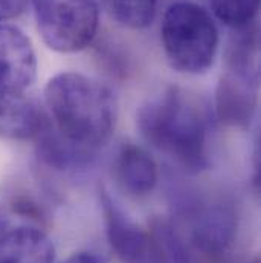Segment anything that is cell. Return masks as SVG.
<instances>
[{"instance_id":"cell-1","label":"cell","mask_w":261,"mask_h":263,"mask_svg":"<svg viewBox=\"0 0 261 263\" xmlns=\"http://www.w3.org/2000/svg\"><path fill=\"white\" fill-rule=\"evenodd\" d=\"M140 136L187 173L209 167L211 114L190 90L170 86L148 98L136 112Z\"/></svg>"},{"instance_id":"cell-2","label":"cell","mask_w":261,"mask_h":263,"mask_svg":"<svg viewBox=\"0 0 261 263\" xmlns=\"http://www.w3.org/2000/svg\"><path fill=\"white\" fill-rule=\"evenodd\" d=\"M43 95L51 124L72 144L98 153L110 139L118 103L104 83L79 72H62L46 83Z\"/></svg>"},{"instance_id":"cell-3","label":"cell","mask_w":261,"mask_h":263,"mask_svg":"<svg viewBox=\"0 0 261 263\" xmlns=\"http://www.w3.org/2000/svg\"><path fill=\"white\" fill-rule=\"evenodd\" d=\"M160 40L170 66L187 75L205 73L215 60L218 29L208 9L193 2L171 3L162 18Z\"/></svg>"},{"instance_id":"cell-4","label":"cell","mask_w":261,"mask_h":263,"mask_svg":"<svg viewBox=\"0 0 261 263\" xmlns=\"http://www.w3.org/2000/svg\"><path fill=\"white\" fill-rule=\"evenodd\" d=\"M197 263L223 256L237 233V211L223 200L182 197L170 220Z\"/></svg>"},{"instance_id":"cell-5","label":"cell","mask_w":261,"mask_h":263,"mask_svg":"<svg viewBox=\"0 0 261 263\" xmlns=\"http://www.w3.org/2000/svg\"><path fill=\"white\" fill-rule=\"evenodd\" d=\"M45 45L62 54L90 46L99 28L98 0H31Z\"/></svg>"},{"instance_id":"cell-6","label":"cell","mask_w":261,"mask_h":263,"mask_svg":"<svg viewBox=\"0 0 261 263\" xmlns=\"http://www.w3.org/2000/svg\"><path fill=\"white\" fill-rule=\"evenodd\" d=\"M106 234L110 248L123 263H168L151 230L147 231L109 195L99 190Z\"/></svg>"},{"instance_id":"cell-7","label":"cell","mask_w":261,"mask_h":263,"mask_svg":"<svg viewBox=\"0 0 261 263\" xmlns=\"http://www.w3.org/2000/svg\"><path fill=\"white\" fill-rule=\"evenodd\" d=\"M37 77V55L29 37L0 23V93H25Z\"/></svg>"},{"instance_id":"cell-8","label":"cell","mask_w":261,"mask_h":263,"mask_svg":"<svg viewBox=\"0 0 261 263\" xmlns=\"http://www.w3.org/2000/svg\"><path fill=\"white\" fill-rule=\"evenodd\" d=\"M257 86L225 72L215 87L214 117L226 127L248 129L257 114Z\"/></svg>"},{"instance_id":"cell-9","label":"cell","mask_w":261,"mask_h":263,"mask_svg":"<svg viewBox=\"0 0 261 263\" xmlns=\"http://www.w3.org/2000/svg\"><path fill=\"white\" fill-rule=\"evenodd\" d=\"M113 173L121 189L136 197L148 196L159 181V170L153 156L133 142H124L118 148Z\"/></svg>"},{"instance_id":"cell-10","label":"cell","mask_w":261,"mask_h":263,"mask_svg":"<svg viewBox=\"0 0 261 263\" xmlns=\"http://www.w3.org/2000/svg\"><path fill=\"white\" fill-rule=\"evenodd\" d=\"M35 153L42 165L63 173H76L87 170L95 158L96 152L81 148L63 138L49 121L35 136Z\"/></svg>"},{"instance_id":"cell-11","label":"cell","mask_w":261,"mask_h":263,"mask_svg":"<svg viewBox=\"0 0 261 263\" xmlns=\"http://www.w3.org/2000/svg\"><path fill=\"white\" fill-rule=\"evenodd\" d=\"M48 114L25 93H0V136L34 141L45 127Z\"/></svg>"},{"instance_id":"cell-12","label":"cell","mask_w":261,"mask_h":263,"mask_svg":"<svg viewBox=\"0 0 261 263\" xmlns=\"http://www.w3.org/2000/svg\"><path fill=\"white\" fill-rule=\"evenodd\" d=\"M0 263H55V247L38 228H9L0 240Z\"/></svg>"},{"instance_id":"cell-13","label":"cell","mask_w":261,"mask_h":263,"mask_svg":"<svg viewBox=\"0 0 261 263\" xmlns=\"http://www.w3.org/2000/svg\"><path fill=\"white\" fill-rule=\"evenodd\" d=\"M226 46L228 70L238 78L258 86L260 81V32L257 23L232 29Z\"/></svg>"},{"instance_id":"cell-14","label":"cell","mask_w":261,"mask_h":263,"mask_svg":"<svg viewBox=\"0 0 261 263\" xmlns=\"http://www.w3.org/2000/svg\"><path fill=\"white\" fill-rule=\"evenodd\" d=\"M109 15L129 29H144L156 17L157 0H101Z\"/></svg>"},{"instance_id":"cell-15","label":"cell","mask_w":261,"mask_h":263,"mask_svg":"<svg viewBox=\"0 0 261 263\" xmlns=\"http://www.w3.org/2000/svg\"><path fill=\"white\" fill-rule=\"evenodd\" d=\"M212 14L231 29L243 28L255 22L260 0H208Z\"/></svg>"},{"instance_id":"cell-16","label":"cell","mask_w":261,"mask_h":263,"mask_svg":"<svg viewBox=\"0 0 261 263\" xmlns=\"http://www.w3.org/2000/svg\"><path fill=\"white\" fill-rule=\"evenodd\" d=\"M11 208L14 213L31 219V220H37V222H43L46 219V211L42 206V203L31 196L29 193H14L11 197Z\"/></svg>"},{"instance_id":"cell-17","label":"cell","mask_w":261,"mask_h":263,"mask_svg":"<svg viewBox=\"0 0 261 263\" xmlns=\"http://www.w3.org/2000/svg\"><path fill=\"white\" fill-rule=\"evenodd\" d=\"M29 3L31 0H0V23L23 14Z\"/></svg>"},{"instance_id":"cell-18","label":"cell","mask_w":261,"mask_h":263,"mask_svg":"<svg viewBox=\"0 0 261 263\" xmlns=\"http://www.w3.org/2000/svg\"><path fill=\"white\" fill-rule=\"evenodd\" d=\"M65 263H103V260L90 251H79L72 254Z\"/></svg>"},{"instance_id":"cell-19","label":"cell","mask_w":261,"mask_h":263,"mask_svg":"<svg viewBox=\"0 0 261 263\" xmlns=\"http://www.w3.org/2000/svg\"><path fill=\"white\" fill-rule=\"evenodd\" d=\"M9 228H11V220H9V217L6 214V211L3 210V206L0 205V240L8 233Z\"/></svg>"}]
</instances>
